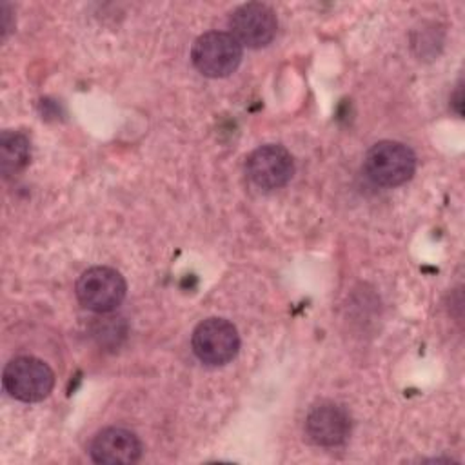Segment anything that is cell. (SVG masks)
Returning a JSON list of instances; mask_svg holds the SVG:
<instances>
[{
  "label": "cell",
  "instance_id": "cell-2",
  "mask_svg": "<svg viewBox=\"0 0 465 465\" xmlns=\"http://www.w3.org/2000/svg\"><path fill=\"white\" fill-rule=\"evenodd\" d=\"M191 60L203 76L223 78L238 69L242 44L231 33L209 31L194 40Z\"/></svg>",
  "mask_w": 465,
  "mask_h": 465
},
{
  "label": "cell",
  "instance_id": "cell-7",
  "mask_svg": "<svg viewBox=\"0 0 465 465\" xmlns=\"http://www.w3.org/2000/svg\"><path fill=\"white\" fill-rule=\"evenodd\" d=\"M231 35L247 47L258 49L267 45L278 29L274 11L260 2H249L238 5L229 18Z\"/></svg>",
  "mask_w": 465,
  "mask_h": 465
},
{
  "label": "cell",
  "instance_id": "cell-3",
  "mask_svg": "<svg viewBox=\"0 0 465 465\" xmlns=\"http://www.w3.org/2000/svg\"><path fill=\"white\" fill-rule=\"evenodd\" d=\"M2 381L13 398L33 403L51 394L54 385V372L40 358L18 356L4 367Z\"/></svg>",
  "mask_w": 465,
  "mask_h": 465
},
{
  "label": "cell",
  "instance_id": "cell-6",
  "mask_svg": "<svg viewBox=\"0 0 465 465\" xmlns=\"http://www.w3.org/2000/svg\"><path fill=\"white\" fill-rule=\"evenodd\" d=\"M249 180L265 191L283 187L294 174V160L291 153L276 143L260 145L254 149L245 163Z\"/></svg>",
  "mask_w": 465,
  "mask_h": 465
},
{
  "label": "cell",
  "instance_id": "cell-9",
  "mask_svg": "<svg viewBox=\"0 0 465 465\" xmlns=\"http://www.w3.org/2000/svg\"><path fill=\"white\" fill-rule=\"evenodd\" d=\"M140 438L122 427H105L89 443V456L102 465H127L142 458Z\"/></svg>",
  "mask_w": 465,
  "mask_h": 465
},
{
  "label": "cell",
  "instance_id": "cell-5",
  "mask_svg": "<svg viewBox=\"0 0 465 465\" xmlns=\"http://www.w3.org/2000/svg\"><path fill=\"white\" fill-rule=\"evenodd\" d=\"M196 358L205 365H225L240 351L236 327L225 318H207L200 322L191 338Z\"/></svg>",
  "mask_w": 465,
  "mask_h": 465
},
{
  "label": "cell",
  "instance_id": "cell-1",
  "mask_svg": "<svg viewBox=\"0 0 465 465\" xmlns=\"http://www.w3.org/2000/svg\"><path fill=\"white\" fill-rule=\"evenodd\" d=\"M367 176L383 187H396L412 178L416 171L414 151L394 140H381L374 143L365 154Z\"/></svg>",
  "mask_w": 465,
  "mask_h": 465
},
{
  "label": "cell",
  "instance_id": "cell-10",
  "mask_svg": "<svg viewBox=\"0 0 465 465\" xmlns=\"http://www.w3.org/2000/svg\"><path fill=\"white\" fill-rule=\"evenodd\" d=\"M31 158V145L25 134L4 131L0 134V171L5 178L18 174Z\"/></svg>",
  "mask_w": 465,
  "mask_h": 465
},
{
  "label": "cell",
  "instance_id": "cell-8",
  "mask_svg": "<svg viewBox=\"0 0 465 465\" xmlns=\"http://www.w3.org/2000/svg\"><path fill=\"white\" fill-rule=\"evenodd\" d=\"M305 432L316 445H341L351 434V416L343 405L334 401H320L311 407L305 418Z\"/></svg>",
  "mask_w": 465,
  "mask_h": 465
},
{
  "label": "cell",
  "instance_id": "cell-4",
  "mask_svg": "<svg viewBox=\"0 0 465 465\" xmlns=\"http://www.w3.org/2000/svg\"><path fill=\"white\" fill-rule=\"evenodd\" d=\"M74 292L85 309L93 312H111L124 302L127 283L116 269L96 265L80 274Z\"/></svg>",
  "mask_w": 465,
  "mask_h": 465
}]
</instances>
